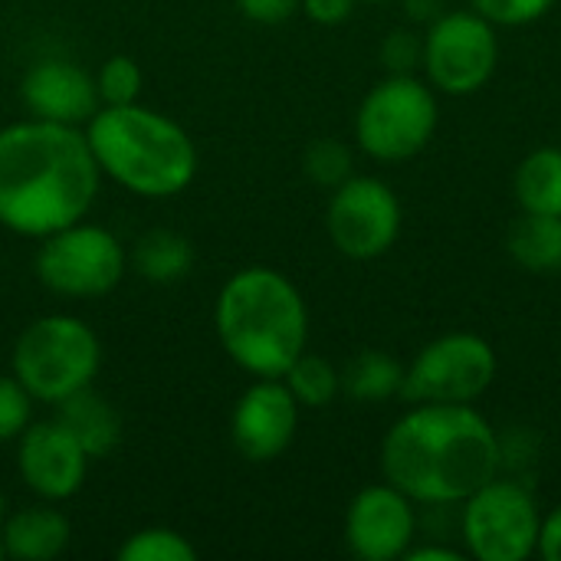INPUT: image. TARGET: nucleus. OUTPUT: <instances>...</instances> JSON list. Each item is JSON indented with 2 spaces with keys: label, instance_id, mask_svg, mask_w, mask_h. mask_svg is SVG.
Listing matches in <instances>:
<instances>
[{
  "label": "nucleus",
  "instance_id": "obj_1",
  "mask_svg": "<svg viewBox=\"0 0 561 561\" xmlns=\"http://www.w3.org/2000/svg\"><path fill=\"white\" fill-rule=\"evenodd\" d=\"M102 187L89 138L76 125L23 118L0 128V227L43 240L85 220Z\"/></svg>",
  "mask_w": 561,
  "mask_h": 561
},
{
  "label": "nucleus",
  "instance_id": "obj_2",
  "mask_svg": "<svg viewBox=\"0 0 561 561\" xmlns=\"http://www.w3.org/2000/svg\"><path fill=\"white\" fill-rule=\"evenodd\" d=\"M500 437L470 404L424 401L398 417L381 440L385 480L427 506L463 503L500 477Z\"/></svg>",
  "mask_w": 561,
  "mask_h": 561
},
{
  "label": "nucleus",
  "instance_id": "obj_3",
  "mask_svg": "<svg viewBox=\"0 0 561 561\" xmlns=\"http://www.w3.org/2000/svg\"><path fill=\"white\" fill-rule=\"evenodd\" d=\"M214 325L227 358L253 378H283L309 345V309L273 266L237 270L217 293Z\"/></svg>",
  "mask_w": 561,
  "mask_h": 561
},
{
  "label": "nucleus",
  "instance_id": "obj_4",
  "mask_svg": "<svg viewBox=\"0 0 561 561\" xmlns=\"http://www.w3.org/2000/svg\"><path fill=\"white\" fill-rule=\"evenodd\" d=\"M82 131L102 178L138 197L164 201L184 194L197 178L194 138L171 115L141 102L102 105Z\"/></svg>",
  "mask_w": 561,
  "mask_h": 561
},
{
  "label": "nucleus",
  "instance_id": "obj_5",
  "mask_svg": "<svg viewBox=\"0 0 561 561\" xmlns=\"http://www.w3.org/2000/svg\"><path fill=\"white\" fill-rule=\"evenodd\" d=\"M102 368V342L95 329L69 312L33 319L13 342L10 375L39 404H59L95 385Z\"/></svg>",
  "mask_w": 561,
  "mask_h": 561
},
{
  "label": "nucleus",
  "instance_id": "obj_6",
  "mask_svg": "<svg viewBox=\"0 0 561 561\" xmlns=\"http://www.w3.org/2000/svg\"><path fill=\"white\" fill-rule=\"evenodd\" d=\"M437 131L434 89L414 76H388L362 99L355 112L358 148L385 164L408 161L427 148Z\"/></svg>",
  "mask_w": 561,
  "mask_h": 561
},
{
  "label": "nucleus",
  "instance_id": "obj_7",
  "mask_svg": "<svg viewBox=\"0 0 561 561\" xmlns=\"http://www.w3.org/2000/svg\"><path fill=\"white\" fill-rule=\"evenodd\" d=\"M36 279L66 299H99L108 296L128 273L125 243L99 224L76 220L39 240Z\"/></svg>",
  "mask_w": 561,
  "mask_h": 561
},
{
  "label": "nucleus",
  "instance_id": "obj_8",
  "mask_svg": "<svg viewBox=\"0 0 561 561\" xmlns=\"http://www.w3.org/2000/svg\"><path fill=\"white\" fill-rule=\"evenodd\" d=\"M460 529L473 559L526 561L539 549L542 516L523 483L493 477L463 500Z\"/></svg>",
  "mask_w": 561,
  "mask_h": 561
},
{
  "label": "nucleus",
  "instance_id": "obj_9",
  "mask_svg": "<svg viewBox=\"0 0 561 561\" xmlns=\"http://www.w3.org/2000/svg\"><path fill=\"white\" fill-rule=\"evenodd\" d=\"M496 378V352L486 339L473 332H450L421 348V355L404 368L401 398L411 404L444 401L473 404L490 391Z\"/></svg>",
  "mask_w": 561,
  "mask_h": 561
},
{
  "label": "nucleus",
  "instance_id": "obj_10",
  "mask_svg": "<svg viewBox=\"0 0 561 561\" xmlns=\"http://www.w3.org/2000/svg\"><path fill=\"white\" fill-rule=\"evenodd\" d=\"M500 62L496 30L477 10L440 13L424 33V72L427 82L447 95L480 92Z\"/></svg>",
  "mask_w": 561,
  "mask_h": 561
},
{
  "label": "nucleus",
  "instance_id": "obj_11",
  "mask_svg": "<svg viewBox=\"0 0 561 561\" xmlns=\"http://www.w3.org/2000/svg\"><path fill=\"white\" fill-rule=\"evenodd\" d=\"M325 230L332 247L348 260L385 256L401 233V201L378 178L352 174L332 187L325 207Z\"/></svg>",
  "mask_w": 561,
  "mask_h": 561
},
{
  "label": "nucleus",
  "instance_id": "obj_12",
  "mask_svg": "<svg viewBox=\"0 0 561 561\" xmlns=\"http://www.w3.org/2000/svg\"><path fill=\"white\" fill-rule=\"evenodd\" d=\"M89 463L82 444L56 417L30 421L16 437V473L23 486L46 503L72 500L85 483Z\"/></svg>",
  "mask_w": 561,
  "mask_h": 561
},
{
  "label": "nucleus",
  "instance_id": "obj_13",
  "mask_svg": "<svg viewBox=\"0 0 561 561\" xmlns=\"http://www.w3.org/2000/svg\"><path fill=\"white\" fill-rule=\"evenodd\" d=\"M299 427V401L283 378H256L230 414V440L250 463L283 457Z\"/></svg>",
  "mask_w": 561,
  "mask_h": 561
},
{
  "label": "nucleus",
  "instance_id": "obj_14",
  "mask_svg": "<svg viewBox=\"0 0 561 561\" xmlns=\"http://www.w3.org/2000/svg\"><path fill=\"white\" fill-rule=\"evenodd\" d=\"M417 536L414 500H408L398 486L375 483L355 493L345 513V546L352 556L365 561L404 559Z\"/></svg>",
  "mask_w": 561,
  "mask_h": 561
},
{
  "label": "nucleus",
  "instance_id": "obj_15",
  "mask_svg": "<svg viewBox=\"0 0 561 561\" xmlns=\"http://www.w3.org/2000/svg\"><path fill=\"white\" fill-rule=\"evenodd\" d=\"M20 102L33 118L85 128L102 108L95 76L69 59H36L20 79Z\"/></svg>",
  "mask_w": 561,
  "mask_h": 561
},
{
  "label": "nucleus",
  "instance_id": "obj_16",
  "mask_svg": "<svg viewBox=\"0 0 561 561\" xmlns=\"http://www.w3.org/2000/svg\"><path fill=\"white\" fill-rule=\"evenodd\" d=\"M0 539L7 549V559L13 561H53L66 552L72 539L69 519L56 510V503H36L26 510H16L3 519Z\"/></svg>",
  "mask_w": 561,
  "mask_h": 561
},
{
  "label": "nucleus",
  "instance_id": "obj_17",
  "mask_svg": "<svg viewBox=\"0 0 561 561\" xmlns=\"http://www.w3.org/2000/svg\"><path fill=\"white\" fill-rule=\"evenodd\" d=\"M56 421L82 444V450L89 454V460H102L108 457L118 440H122V417L112 408L108 398H102L99 391L85 388L76 391L72 398L56 404Z\"/></svg>",
  "mask_w": 561,
  "mask_h": 561
},
{
  "label": "nucleus",
  "instance_id": "obj_18",
  "mask_svg": "<svg viewBox=\"0 0 561 561\" xmlns=\"http://www.w3.org/2000/svg\"><path fill=\"white\" fill-rule=\"evenodd\" d=\"M128 266L154 286H171L194 270V243L168 227L141 233L128 253Z\"/></svg>",
  "mask_w": 561,
  "mask_h": 561
},
{
  "label": "nucleus",
  "instance_id": "obj_19",
  "mask_svg": "<svg viewBox=\"0 0 561 561\" xmlns=\"http://www.w3.org/2000/svg\"><path fill=\"white\" fill-rule=\"evenodd\" d=\"M506 250L526 273H561V217L523 210L506 233Z\"/></svg>",
  "mask_w": 561,
  "mask_h": 561
},
{
  "label": "nucleus",
  "instance_id": "obj_20",
  "mask_svg": "<svg viewBox=\"0 0 561 561\" xmlns=\"http://www.w3.org/2000/svg\"><path fill=\"white\" fill-rule=\"evenodd\" d=\"M339 375H342V394L362 404L398 398L404 385V365L381 348L358 352Z\"/></svg>",
  "mask_w": 561,
  "mask_h": 561
},
{
  "label": "nucleus",
  "instance_id": "obj_21",
  "mask_svg": "<svg viewBox=\"0 0 561 561\" xmlns=\"http://www.w3.org/2000/svg\"><path fill=\"white\" fill-rule=\"evenodd\" d=\"M513 191L523 210L561 217V148H539L516 168Z\"/></svg>",
  "mask_w": 561,
  "mask_h": 561
},
{
  "label": "nucleus",
  "instance_id": "obj_22",
  "mask_svg": "<svg viewBox=\"0 0 561 561\" xmlns=\"http://www.w3.org/2000/svg\"><path fill=\"white\" fill-rule=\"evenodd\" d=\"M283 381L293 391V398L299 401V408H329L342 394V375H339V368L329 358L309 355V352H302L289 365V371L283 375Z\"/></svg>",
  "mask_w": 561,
  "mask_h": 561
},
{
  "label": "nucleus",
  "instance_id": "obj_23",
  "mask_svg": "<svg viewBox=\"0 0 561 561\" xmlns=\"http://www.w3.org/2000/svg\"><path fill=\"white\" fill-rule=\"evenodd\" d=\"M115 556L118 561H197V549L178 529L148 526V529L125 536V542L118 546Z\"/></svg>",
  "mask_w": 561,
  "mask_h": 561
},
{
  "label": "nucleus",
  "instance_id": "obj_24",
  "mask_svg": "<svg viewBox=\"0 0 561 561\" xmlns=\"http://www.w3.org/2000/svg\"><path fill=\"white\" fill-rule=\"evenodd\" d=\"M352 168H355V158H352V148L339 138H319L306 148L302 154V171L312 184L319 187H339L342 181L352 178Z\"/></svg>",
  "mask_w": 561,
  "mask_h": 561
},
{
  "label": "nucleus",
  "instance_id": "obj_25",
  "mask_svg": "<svg viewBox=\"0 0 561 561\" xmlns=\"http://www.w3.org/2000/svg\"><path fill=\"white\" fill-rule=\"evenodd\" d=\"M141 85H145L141 66L131 56H125V53L108 56L99 66V72H95V89H99V102L102 105H128V102H138Z\"/></svg>",
  "mask_w": 561,
  "mask_h": 561
},
{
  "label": "nucleus",
  "instance_id": "obj_26",
  "mask_svg": "<svg viewBox=\"0 0 561 561\" xmlns=\"http://www.w3.org/2000/svg\"><path fill=\"white\" fill-rule=\"evenodd\" d=\"M33 421V398L13 375H0V444L16 440Z\"/></svg>",
  "mask_w": 561,
  "mask_h": 561
},
{
  "label": "nucleus",
  "instance_id": "obj_27",
  "mask_svg": "<svg viewBox=\"0 0 561 561\" xmlns=\"http://www.w3.org/2000/svg\"><path fill=\"white\" fill-rule=\"evenodd\" d=\"M470 3L493 26H526L542 20L556 7V0H470Z\"/></svg>",
  "mask_w": 561,
  "mask_h": 561
},
{
  "label": "nucleus",
  "instance_id": "obj_28",
  "mask_svg": "<svg viewBox=\"0 0 561 561\" xmlns=\"http://www.w3.org/2000/svg\"><path fill=\"white\" fill-rule=\"evenodd\" d=\"M381 62L391 76H414L417 66H424V36L414 30H391L381 43Z\"/></svg>",
  "mask_w": 561,
  "mask_h": 561
},
{
  "label": "nucleus",
  "instance_id": "obj_29",
  "mask_svg": "<svg viewBox=\"0 0 561 561\" xmlns=\"http://www.w3.org/2000/svg\"><path fill=\"white\" fill-rule=\"evenodd\" d=\"M237 10L260 26H276L299 13V0H237Z\"/></svg>",
  "mask_w": 561,
  "mask_h": 561
},
{
  "label": "nucleus",
  "instance_id": "obj_30",
  "mask_svg": "<svg viewBox=\"0 0 561 561\" xmlns=\"http://www.w3.org/2000/svg\"><path fill=\"white\" fill-rule=\"evenodd\" d=\"M358 0H299V10L319 26H339L352 16Z\"/></svg>",
  "mask_w": 561,
  "mask_h": 561
},
{
  "label": "nucleus",
  "instance_id": "obj_31",
  "mask_svg": "<svg viewBox=\"0 0 561 561\" xmlns=\"http://www.w3.org/2000/svg\"><path fill=\"white\" fill-rule=\"evenodd\" d=\"M539 556L546 561H561V506L552 510L546 519H542V529H539Z\"/></svg>",
  "mask_w": 561,
  "mask_h": 561
},
{
  "label": "nucleus",
  "instance_id": "obj_32",
  "mask_svg": "<svg viewBox=\"0 0 561 561\" xmlns=\"http://www.w3.org/2000/svg\"><path fill=\"white\" fill-rule=\"evenodd\" d=\"M404 10L414 23H434L440 13H447V0H404Z\"/></svg>",
  "mask_w": 561,
  "mask_h": 561
},
{
  "label": "nucleus",
  "instance_id": "obj_33",
  "mask_svg": "<svg viewBox=\"0 0 561 561\" xmlns=\"http://www.w3.org/2000/svg\"><path fill=\"white\" fill-rule=\"evenodd\" d=\"M408 561H460V552L454 549H440V546H424V549H408Z\"/></svg>",
  "mask_w": 561,
  "mask_h": 561
},
{
  "label": "nucleus",
  "instance_id": "obj_34",
  "mask_svg": "<svg viewBox=\"0 0 561 561\" xmlns=\"http://www.w3.org/2000/svg\"><path fill=\"white\" fill-rule=\"evenodd\" d=\"M3 519H7V500H3V493H0V526H3Z\"/></svg>",
  "mask_w": 561,
  "mask_h": 561
},
{
  "label": "nucleus",
  "instance_id": "obj_35",
  "mask_svg": "<svg viewBox=\"0 0 561 561\" xmlns=\"http://www.w3.org/2000/svg\"><path fill=\"white\" fill-rule=\"evenodd\" d=\"M7 559V549H3V539H0V561Z\"/></svg>",
  "mask_w": 561,
  "mask_h": 561
},
{
  "label": "nucleus",
  "instance_id": "obj_36",
  "mask_svg": "<svg viewBox=\"0 0 561 561\" xmlns=\"http://www.w3.org/2000/svg\"><path fill=\"white\" fill-rule=\"evenodd\" d=\"M358 3H388V0H358Z\"/></svg>",
  "mask_w": 561,
  "mask_h": 561
}]
</instances>
